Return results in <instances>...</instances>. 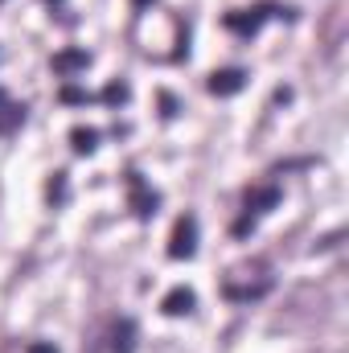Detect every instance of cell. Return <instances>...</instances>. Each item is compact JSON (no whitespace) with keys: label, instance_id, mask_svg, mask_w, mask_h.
I'll return each instance as SVG.
<instances>
[{"label":"cell","instance_id":"6da1fadb","mask_svg":"<svg viewBox=\"0 0 349 353\" xmlns=\"http://www.w3.org/2000/svg\"><path fill=\"white\" fill-rule=\"evenodd\" d=\"M193 251H197V218L185 214V218H177V226H173L169 259H193Z\"/></svg>","mask_w":349,"mask_h":353},{"label":"cell","instance_id":"7a4b0ae2","mask_svg":"<svg viewBox=\"0 0 349 353\" xmlns=\"http://www.w3.org/2000/svg\"><path fill=\"white\" fill-rule=\"evenodd\" d=\"M206 87H210V94H218V99H226V94H239V90L247 87V70H239V66H226V70H214Z\"/></svg>","mask_w":349,"mask_h":353},{"label":"cell","instance_id":"3957f363","mask_svg":"<svg viewBox=\"0 0 349 353\" xmlns=\"http://www.w3.org/2000/svg\"><path fill=\"white\" fill-rule=\"evenodd\" d=\"M128 185H132V210H136L140 218H148V214H157V205H161V197H157L152 189H144V181H140V173H128Z\"/></svg>","mask_w":349,"mask_h":353},{"label":"cell","instance_id":"277c9868","mask_svg":"<svg viewBox=\"0 0 349 353\" xmlns=\"http://www.w3.org/2000/svg\"><path fill=\"white\" fill-rule=\"evenodd\" d=\"M267 12H275V8L259 4V8H251V12H226V29H235V33L251 37V33H255V29L263 25V17H267Z\"/></svg>","mask_w":349,"mask_h":353},{"label":"cell","instance_id":"5b68a950","mask_svg":"<svg viewBox=\"0 0 349 353\" xmlns=\"http://www.w3.org/2000/svg\"><path fill=\"white\" fill-rule=\"evenodd\" d=\"M193 304H197L193 288H185V283H181V288H173V292L161 300V312H165V316H189V312H193Z\"/></svg>","mask_w":349,"mask_h":353},{"label":"cell","instance_id":"8992f818","mask_svg":"<svg viewBox=\"0 0 349 353\" xmlns=\"http://www.w3.org/2000/svg\"><path fill=\"white\" fill-rule=\"evenodd\" d=\"M247 214L255 210V214H267V210H275L279 205V189L275 185H259V189H247Z\"/></svg>","mask_w":349,"mask_h":353},{"label":"cell","instance_id":"52a82bcc","mask_svg":"<svg viewBox=\"0 0 349 353\" xmlns=\"http://www.w3.org/2000/svg\"><path fill=\"white\" fill-rule=\"evenodd\" d=\"M87 66H90L87 50H62V54H54V70L58 74H74V70H87Z\"/></svg>","mask_w":349,"mask_h":353},{"label":"cell","instance_id":"ba28073f","mask_svg":"<svg viewBox=\"0 0 349 353\" xmlns=\"http://www.w3.org/2000/svg\"><path fill=\"white\" fill-rule=\"evenodd\" d=\"M132 350H136V325L119 321L115 333H111V353H132Z\"/></svg>","mask_w":349,"mask_h":353},{"label":"cell","instance_id":"9c48e42d","mask_svg":"<svg viewBox=\"0 0 349 353\" xmlns=\"http://www.w3.org/2000/svg\"><path fill=\"white\" fill-rule=\"evenodd\" d=\"M21 123H25V107L8 99V103L0 107V136H8V132H17Z\"/></svg>","mask_w":349,"mask_h":353},{"label":"cell","instance_id":"30bf717a","mask_svg":"<svg viewBox=\"0 0 349 353\" xmlns=\"http://www.w3.org/2000/svg\"><path fill=\"white\" fill-rule=\"evenodd\" d=\"M70 148H74L79 157H90V152L99 148V132H94V128H74V132H70Z\"/></svg>","mask_w":349,"mask_h":353},{"label":"cell","instance_id":"8fae6325","mask_svg":"<svg viewBox=\"0 0 349 353\" xmlns=\"http://www.w3.org/2000/svg\"><path fill=\"white\" fill-rule=\"evenodd\" d=\"M46 193H50V201H54V205H62V201H66V173H54V181H50V189H46Z\"/></svg>","mask_w":349,"mask_h":353},{"label":"cell","instance_id":"7c38bea8","mask_svg":"<svg viewBox=\"0 0 349 353\" xmlns=\"http://www.w3.org/2000/svg\"><path fill=\"white\" fill-rule=\"evenodd\" d=\"M103 99H107V103H128V83H107Z\"/></svg>","mask_w":349,"mask_h":353},{"label":"cell","instance_id":"4fadbf2b","mask_svg":"<svg viewBox=\"0 0 349 353\" xmlns=\"http://www.w3.org/2000/svg\"><path fill=\"white\" fill-rule=\"evenodd\" d=\"M58 99H62V103H87L90 94L87 90H79V87H62L58 90Z\"/></svg>","mask_w":349,"mask_h":353},{"label":"cell","instance_id":"5bb4252c","mask_svg":"<svg viewBox=\"0 0 349 353\" xmlns=\"http://www.w3.org/2000/svg\"><path fill=\"white\" fill-rule=\"evenodd\" d=\"M25 353H58V345H54V341H33Z\"/></svg>","mask_w":349,"mask_h":353},{"label":"cell","instance_id":"9a60e30c","mask_svg":"<svg viewBox=\"0 0 349 353\" xmlns=\"http://www.w3.org/2000/svg\"><path fill=\"white\" fill-rule=\"evenodd\" d=\"M161 107H165V115H177V103H173V94H161Z\"/></svg>","mask_w":349,"mask_h":353},{"label":"cell","instance_id":"2e32d148","mask_svg":"<svg viewBox=\"0 0 349 353\" xmlns=\"http://www.w3.org/2000/svg\"><path fill=\"white\" fill-rule=\"evenodd\" d=\"M132 4H136V8H148V4H152V0H132Z\"/></svg>","mask_w":349,"mask_h":353},{"label":"cell","instance_id":"e0dca14e","mask_svg":"<svg viewBox=\"0 0 349 353\" xmlns=\"http://www.w3.org/2000/svg\"><path fill=\"white\" fill-rule=\"evenodd\" d=\"M4 103H8V94H4V90H0V107H4Z\"/></svg>","mask_w":349,"mask_h":353}]
</instances>
